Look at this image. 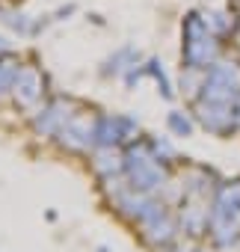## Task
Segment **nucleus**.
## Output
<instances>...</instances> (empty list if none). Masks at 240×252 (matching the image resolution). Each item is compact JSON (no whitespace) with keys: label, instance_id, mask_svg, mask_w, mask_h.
<instances>
[{"label":"nucleus","instance_id":"f257e3e1","mask_svg":"<svg viewBox=\"0 0 240 252\" xmlns=\"http://www.w3.org/2000/svg\"><path fill=\"white\" fill-rule=\"evenodd\" d=\"M181 60L184 68L199 71V68H210L213 57H216V33L208 27V21L199 12H190L181 24Z\"/></svg>","mask_w":240,"mask_h":252},{"label":"nucleus","instance_id":"f03ea898","mask_svg":"<svg viewBox=\"0 0 240 252\" xmlns=\"http://www.w3.org/2000/svg\"><path fill=\"white\" fill-rule=\"evenodd\" d=\"M202 98L216 104H237L240 98V65L237 63H213L202 80Z\"/></svg>","mask_w":240,"mask_h":252},{"label":"nucleus","instance_id":"7ed1b4c3","mask_svg":"<svg viewBox=\"0 0 240 252\" xmlns=\"http://www.w3.org/2000/svg\"><path fill=\"white\" fill-rule=\"evenodd\" d=\"M146 71H149V74H151V77H154V80L160 83V89H163V95L169 98V95H172V86H169V80H166V74H163V68H160V63H157V60H151V63L146 65Z\"/></svg>","mask_w":240,"mask_h":252},{"label":"nucleus","instance_id":"20e7f679","mask_svg":"<svg viewBox=\"0 0 240 252\" xmlns=\"http://www.w3.org/2000/svg\"><path fill=\"white\" fill-rule=\"evenodd\" d=\"M169 125H172L178 134H190V128H193L190 119H187V116H181V113H172V116H169Z\"/></svg>","mask_w":240,"mask_h":252},{"label":"nucleus","instance_id":"39448f33","mask_svg":"<svg viewBox=\"0 0 240 252\" xmlns=\"http://www.w3.org/2000/svg\"><path fill=\"white\" fill-rule=\"evenodd\" d=\"M3 48H6V45H3V39H0V51H3Z\"/></svg>","mask_w":240,"mask_h":252}]
</instances>
